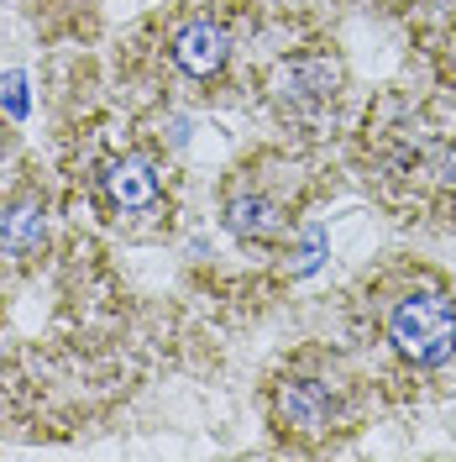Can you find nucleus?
Returning <instances> with one entry per match:
<instances>
[{
	"label": "nucleus",
	"instance_id": "nucleus-1",
	"mask_svg": "<svg viewBox=\"0 0 456 462\" xmlns=\"http://www.w3.org/2000/svg\"><path fill=\"white\" fill-rule=\"evenodd\" d=\"M388 337L409 363L420 368H441L456 352V305L435 289H420V294H404L388 316Z\"/></svg>",
	"mask_w": 456,
	"mask_h": 462
},
{
	"label": "nucleus",
	"instance_id": "nucleus-2",
	"mask_svg": "<svg viewBox=\"0 0 456 462\" xmlns=\"http://www.w3.org/2000/svg\"><path fill=\"white\" fill-rule=\"evenodd\" d=\"M342 89V63L325 53H299V58H284L273 69V100L284 106L288 116H315L325 111Z\"/></svg>",
	"mask_w": 456,
	"mask_h": 462
},
{
	"label": "nucleus",
	"instance_id": "nucleus-3",
	"mask_svg": "<svg viewBox=\"0 0 456 462\" xmlns=\"http://www.w3.org/2000/svg\"><path fill=\"white\" fill-rule=\"evenodd\" d=\"M231 58V37L215 22H184V27L173 32V63L184 69V74H195V79H210V74H221Z\"/></svg>",
	"mask_w": 456,
	"mask_h": 462
},
{
	"label": "nucleus",
	"instance_id": "nucleus-4",
	"mask_svg": "<svg viewBox=\"0 0 456 462\" xmlns=\"http://www.w3.org/2000/svg\"><path fill=\"white\" fill-rule=\"evenodd\" d=\"M48 242V205L42 195H11L0 200V253L27 258Z\"/></svg>",
	"mask_w": 456,
	"mask_h": 462
},
{
	"label": "nucleus",
	"instance_id": "nucleus-5",
	"mask_svg": "<svg viewBox=\"0 0 456 462\" xmlns=\"http://www.w3.org/2000/svg\"><path fill=\"white\" fill-rule=\"evenodd\" d=\"M100 189L115 210H152L158 205V173L147 158H111L100 169Z\"/></svg>",
	"mask_w": 456,
	"mask_h": 462
},
{
	"label": "nucleus",
	"instance_id": "nucleus-6",
	"mask_svg": "<svg viewBox=\"0 0 456 462\" xmlns=\"http://www.w3.org/2000/svg\"><path fill=\"white\" fill-rule=\"evenodd\" d=\"M273 404H278V420H284L288 431H320L331 420V410H336L331 389L320 378H284Z\"/></svg>",
	"mask_w": 456,
	"mask_h": 462
},
{
	"label": "nucleus",
	"instance_id": "nucleus-7",
	"mask_svg": "<svg viewBox=\"0 0 456 462\" xmlns=\"http://www.w3.org/2000/svg\"><path fill=\"white\" fill-rule=\"evenodd\" d=\"M221 216H226L231 236H242V242H278L284 236V210H278V200H268L257 189L226 195V210Z\"/></svg>",
	"mask_w": 456,
	"mask_h": 462
},
{
	"label": "nucleus",
	"instance_id": "nucleus-8",
	"mask_svg": "<svg viewBox=\"0 0 456 462\" xmlns=\"http://www.w3.org/2000/svg\"><path fill=\"white\" fill-rule=\"evenodd\" d=\"M0 106L16 116V121L27 116V74H16V69H11V74L0 79Z\"/></svg>",
	"mask_w": 456,
	"mask_h": 462
},
{
	"label": "nucleus",
	"instance_id": "nucleus-9",
	"mask_svg": "<svg viewBox=\"0 0 456 462\" xmlns=\"http://www.w3.org/2000/svg\"><path fill=\"white\" fill-rule=\"evenodd\" d=\"M320 247H325V236H320V231H310V236L299 242V258L288 263V273H310V268H320Z\"/></svg>",
	"mask_w": 456,
	"mask_h": 462
},
{
	"label": "nucleus",
	"instance_id": "nucleus-10",
	"mask_svg": "<svg viewBox=\"0 0 456 462\" xmlns=\"http://www.w3.org/2000/svg\"><path fill=\"white\" fill-rule=\"evenodd\" d=\"M441 184H451V189H456V147L441 152Z\"/></svg>",
	"mask_w": 456,
	"mask_h": 462
},
{
	"label": "nucleus",
	"instance_id": "nucleus-11",
	"mask_svg": "<svg viewBox=\"0 0 456 462\" xmlns=\"http://www.w3.org/2000/svg\"><path fill=\"white\" fill-rule=\"evenodd\" d=\"M446 48H451V63H456V32H451V42H446Z\"/></svg>",
	"mask_w": 456,
	"mask_h": 462
}]
</instances>
